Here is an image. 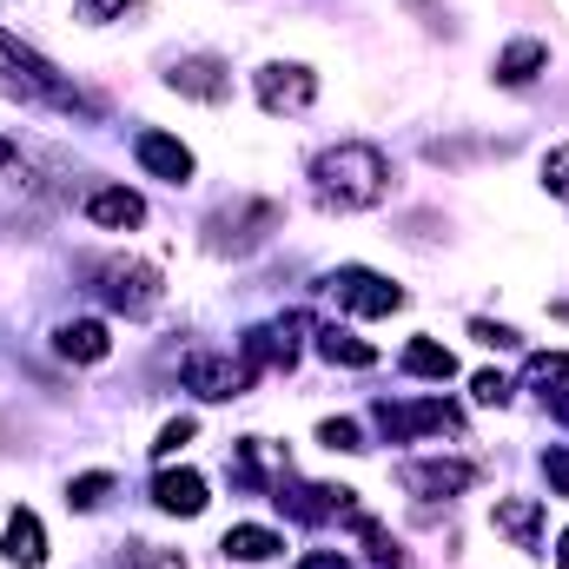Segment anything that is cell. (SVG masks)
Returning a JSON list of instances; mask_svg holds the SVG:
<instances>
[{
	"label": "cell",
	"mask_w": 569,
	"mask_h": 569,
	"mask_svg": "<svg viewBox=\"0 0 569 569\" xmlns=\"http://www.w3.org/2000/svg\"><path fill=\"white\" fill-rule=\"evenodd\" d=\"M166 87L186 93V100L219 107V100H232V67H226L219 53H172V60H166Z\"/></svg>",
	"instance_id": "cell-5"
},
{
	"label": "cell",
	"mask_w": 569,
	"mask_h": 569,
	"mask_svg": "<svg viewBox=\"0 0 569 569\" xmlns=\"http://www.w3.org/2000/svg\"><path fill=\"white\" fill-rule=\"evenodd\" d=\"M318 358H325V365H351V371H371V365H378V345H365V338H351V331L325 325V331H318Z\"/></svg>",
	"instance_id": "cell-20"
},
{
	"label": "cell",
	"mask_w": 569,
	"mask_h": 569,
	"mask_svg": "<svg viewBox=\"0 0 569 569\" xmlns=\"http://www.w3.org/2000/svg\"><path fill=\"white\" fill-rule=\"evenodd\" d=\"M179 378H186V391H199L206 405H226V398H239V391L252 385V371L232 365V358H219V351H192V358L179 365Z\"/></svg>",
	"instance_id": "cell-8"
},
{
	"label": "cell",
	"mask_w": 569,
	"mask_h": 569,
	"mask_svg": "<svg viewBox=\"0 0 569 569\" xmlns=\"http://www.w3.org/2000/svg\"><path fill=\"white\" fill-rule=\"evenodd\" d=\"M371 425L385 430L391 443H411V437H437V430H457V405H443V398H425V405H391V398H378L371 405Z\"/></svg>",
	"instance_id": "cell-3"
},
{
	"label": "cell",
	"mask_w": 569,
	"mask_h": 569,
	"mask_svg": "<svg viewBox=\"0 0 569 569\" xmlns=\"http://www.w3.org/2000/svg\"><path fill=\"white\" fill-rule=\"evenodd\" d=\"M152 503H159L166 517H199L212 497H206V477H199V470H159V477H152Z\"/></svg>",
	"instance_id": "cell-13"
},
{
	"label": "cell",
	"mask_w": 569,
	"mask_h": 569,
	"mask_svg": "<svg viewBox=\"0 0 569 569\" xmlns=\"http://www.w3.org/2000/svg\"><path fill=\"white\" fill-rule=\"evenodd\" d=\"M87 219L107 226V232H133V226H146V199L133 186H93L87 192Z\"/></svg>",
	"instance_id": "cell-12"
},
{
	"label": "cell",
	"mask_w": 569,
	"mask_h": 569,
	"mask_svg": "<svg viewBox=\"0 0 569 569\" xmlns=\"http://www.w3.org/2000/svg\"><path fill=\"white\" fill-rule=\"evenodd\" d=\"M192 437H199V418H172V425H166L159 437H152V457L166 463V457H179V450H186Z\"/></svg>",
	"instance_id": "cell-22"
},
{
	"label": "cell",
	"mask_w": 569,
	"mask_h": 569,
	"mask_svg": "<svg viewBox=\"0 0 569 569\" xmlns=\"http://www.w3.org/2000/svg\"><path fill=\"white\" fill-rule=\"evenodd\" d=\"M291 331H305V318H284V325H252L246 338H239V365L259 378L266 365H279V371H291L298 365V338Z\"/></svg>",
	"instance_id": "cell-10"
},
{
	"label": "cell",
	"mask_w": 569,
	"mask_h": 569,
	"mask_svg": "<svg viewBox=\"0 0 569 569\" xmlns=\"http://www.w3.org/2000/svg\"><path fill=\"white\" fill-rule=\"evenodd\" d=\"M470 338H477L483 351H517V345H523V338H517L510 325H497V318H470Z\"/></svg>",
	"instance_id": "cell-25"
},
{
	"label": "cell",
	"mask_w": 569,
	"mask_h": 569,
	"mask_svg": "<svg viewBox=\"0 0 569 569\" xmlns=\"http://www.w3.org/2000/svg\"><path fill=\"white\" fill-rule=\"evenodd\" d=\"M0 557H7L13 569H40L47 563V530H40L33 510H13V517H7V530H0Z\"/></svg>",
	"instance_id": "cell-14"
},
{
	"label": "cell",
	"mask_w": 569,
	"mask_h": 569,
	"mask_svg": "<svg viewBox=\"0 0 569 569\" xmlns=\"http://www.w3.org/2000/svg\"><path fill=\"white\" fill-rule=\"evenodd\" d=\"M107 497H113V470H80L67 483V510H100Z\"/></svg>",
	"instance_id": "cell-21"
},
{
	"label": "cell",
	"mask_w": 569,
	"mask_h": 569,
	"mask_svg": "<svg viewBox=\"0 0 569 569\" xmlns=\"http://www.w3.org/2000/svg\"><path fill=\"white\" fill-rule=\"evenodd\" d=\"M557 569H569V530L557 537Z\"/></svg>",
	"instance_id": "cell-34"
},
{
	"label": "cell",
	"mask_w": 569,
	"mask_h": 569,
	"mask_svg": "<svg viewBox=\"0 0 569 569\" xmlns=\"http://www.w3.org/2000/svg\"><path fill=\"white\" fill-rule=\"evenodd\" d=\"M100 298L127 318H146L159 305V272L140 266V259H113V266H100Z\"/></svg>",
	"instance_id": "cell-7"
},
{
	"label": "cell",
	"mask_w": 569,
	"mask_h": 569,
	"mask_svg": "<svg viewBox=\"0 0 569 569\" xmlns=\"http://www.w3.org/2000/svg\"><path fill=\"white\" fill-rule=\"evenodd\" d=\"M543 477H550V490H557V497H569V450H557V443L543 450Z\"/></svg>",
	"instance_id": "cell-31"
},
{
	"label": "cell",
	"mask_w": 569,
	"mask_h": 569,
	"mask_svg": "<svg viewBox=\"0 0 569 569\" xmlns=\"http://www.w3.org/2000/svg\"><path fill=\"white\" fill-rule=\"evenodd\" d=\"M127 569H186V557L159 543H127Z\"/></svg>",
	"instance_id": "cell-26"
},
{
	"label": "cell",
	"mask_w": 569,
	"mask_h": 569,
	"mask_svg": "<svg viewBox=\"0 0 569 569\" xmlns=\"http://www.w3.org/2000/svg\"><path fill=\"white\" fill-rule=\"evenodd\" d=\"M569 378V351H530V385H557Z\"/></svg>",
	"instance_id": "cell-27"
},
{
	"label": "cell",
	"mask_w": 569,
	"mask_h": 569,
	"mask_svg": "<svg viewBox=\"0 0 569 569\" xmlns=\"http://www.w3.org/2000/svg\"><path fill=\"white\" fill-rule=\"evenodd\" d=\"M470 398H477V405H510V378H503V371H477V378H470Z\"/></svg>",
	"instance_id": "cell-28"
},
{
	"label": "cell",
	"mask_w": 569,
	"mask_h": 569,
	"mask_svg": "<svg viewBox=\"0 0 569 569\" xmlns=\"http://www.w3.org/2000/svg\"><path fill=\"white\" fill-rule=\"evenodd\" d=\"M325 291L345 305V311H358V318H391V311H405V284H391L385 272H371V266H338Z\"/></svg>",
	"instance_id": "cell-2"
},
{
	"label": "cell",
	"mask_w": 569,
	"mask_h": 569,
	"mask_svg": "<svg viewBox=\"0 0 569 569\" xmlns=\"http://www.w3.org/2000/svg\"><path fill=\"white\" fill-rule=\"evenodd\" d=\"M365 543H371V569H405L398 543H385V530H378V523H365Z\"/></svg>",
	"instance_id": "cell-29"
},
{
	"label": "cell",
	"mask_w": 569,
	"mask_h": 569,
	"mask_svg": "<svg viewBox=\"0 0 569 569\" xmlns=\"http://www.w3.org/2000/svg\"><path fill=\"white\" fill-rule=\"evenodd\" d=\"M133 159H140L146 179H166V186H192V172H199L192 146L172 140V133H159V127H146L140 140H133Z\"/></svg>",
	"instance_id": "cell-9"
},
{
	"label": "cell",
	"mask_w": 569,
	"mask_h": 569,
	"mask_svg": "<svg viewBox=\"0 0 569 569\" xmlns=\"http://www.w3.org/2000/svg\"><path fill=\"white\" fill-rule=\"evenodd\" d=\"M318 443L325 450H365V430H358V418H325L318 425Z\"/></svg>",
	"instance_id": "cell-23"
},
{
	"label": "cell",
	"mask_w": 569,
	"mask_h": 569,
	"mask_svg": "<svg viewBox=\"0 0 569 569\" xmlns=\"http://www.w3.org/2000/svg\"><path fill=\"white\" fill-rule=\"evenodd\" d=\"M127 7H140V0H73V20H87V27H113V20H127Z\"/></svg>",
	"instance_id": "cell-24"
},
{
	"label": "cell",
	"mask_w": 569,
	"mask_h": 569,
	"mask_svg": "<svg viewBox=\"0 0 569 569\" xmlns=\"http://www.w3.org/2000/svg\"><path fill=\"white\" fill-rule=\"evenodd\" d=\"M252 87H259V107H266V113H305V107L318 100V73H311L305 60H266V67L252 73Z\"/></svg>",
	"instance_id": "cell-4"
},
{
	"label": "cell",
	"mask_w": 569,
	"mask_h": 569,
	"mask_svg": "<svg viewBox=\"0 0 569 569\" xmlns=\"http://www.w3.org/2000/svg\"><path fill=\"white\" fill-rule=\"evenodd\" d=\"M470 483H477V463H463V457L405 463V490H418V497H457V490H470Z\"/></svg>",
	"instance_id": "cell-11"
},
{
	"label": "cell",
	"mask_w": 569,
	"mask_h": 569,
	"mask_svg": "<svg viewBox=\"0 0 569 569\" xmlns=\"http://www.w3.org/2000/svg\"><path fill=\"white\" fill-rule=\"evenodd\" d=\"M53 351H60L67 365H100V358L113 351V338H107L100 318H67V325L53 331Z\"/></svg>",
	"instance_id": "cell-15"
},
{
	"label": "cell",
	"mask_w": 569,
	"mask_h": 569,
	"mask_svg": "<svg viewBox=\"0 0 569 569\" xmlns=\"http://www.w3.org/2000/svg\"><path fill=\"white\" fill-rule=\"evenodd\" d=\"M219 550H226V563H272V557L284 550V537L266 530V523H232Z\"/></svg>",
	"instance_id": "cell-18"
},
{
	"label": "cell",
	"mask_w": 569,
	"mask_h": 569,
	"mask_svg": "<svg viewBox=\"0 0 569 569\" xmlns=\"http://www.w3.org/2000/svg\"><path fill=\"white\" fill-rule=\"evenodd\" d=\"M398 365H405L411 378H430V385H450V378H457V358H450V345H437V338H411Z\"/></svg>",
	"instance_id": "cell-19"
},
{
	"label": "cell",
	"mask_w": 569,
	"mask_h": 569,
	"mask_svg": "<svg viewBox=\"0 0 569 569\" xmlns=\"http://www.w3.org/2000/svg\"><path fill=\"white\" fill-rule=\"evenodd\" d=\"M311 179H318V199L325 206L365 212V206H378L391 192V159L365 140H345V146H331V152L311 159Z\"/></svg>",
	"instance_id": "cell-1"
},
{
	"label": "cell",
	"mask_w": 569,
	"mask_h": 569,
	"mask_svg": "<svg viewBox=\"0 0 569 569\" xmlns=\"http://www.w3.org/2000/svg\"><path fill=\"white\" fill-rule=\"evenodd\" d=\"M298 569H358V563H351L345 550H305V557H298Z\"/></svg>",
	"instance_id": "cell-32"
},
{
	"label": "cell",
	"mask_w": 569,
	"mask_h": 569,
	"mask_svg": "<svg viewBox=\"0 0 569 569\" xmlns=\"http://www.w3.org/2000/svg\"><path fill=\"white\" fill-rule=\"evenodd\" d=\"M497 530H503L517 550H537V543H543V503H537V497H497Z\"/></svg>",
	"instance_id": "cell-17"
},
{
	"label": "cell",
	"mask_w": 569,
	"mask_h": 569,
	"mask_svg": "<svg viewBox=\"0 0 569 569\" xmlns=\"http://www.w3.org/2000/svg\"><path fill=\"white\" fill-rule=\"evenodd\" d=\"M543 67H550V47H543V40H510V47L490 60V80H497V87H530Z\"/></svg>",
	"instance_id": "cell-16"
},
{
	"label": "cell",
	"mask_w": 569,
	"mask_h": 569,
	"mask_svg": "<svg viewBox=\"0 0 569 569\" xmlns=\"http://www.w3.org/2000/svg\"><path fill=\"white\" fill-rule=\"evenodd\" d=\"M550 411H557V418H563V425H569V391H563V398H557V405H550Z\"/></svg>",
	"instance_id": "cell-35"
},
{
	"label": "cell",
	"mask_w": 569,
	"mask_h": 569,
	"mask_svg": "<svg viewBox=\"0 0 569 569\" xmlns=\"http://www.w3.org/2000/svg\"><path fill=\"white\" fill-rule=\"evenodd\" d=\"M279 219H284V212L272 206V199H246V206H226L206 232H212V246H219V252H226V246H232V252H252L259 239H272V232H279Z\"/></svg>",
	"instance_id": "cell-6"
},
{
	"label": "cell",
	"mask_w": 569,
	"mask_h": 569,
	"mask_svg": "<svg viewBox=\"0 0 569 569\" xmlns=\"http://www.w3.org/2000/svg\"><path fill=\"white\" fill-rule=\"evenodd\" d=\"M13 159H20V146L7 140V133H0V166H13Z\"/></svg>",
	"instance_id": "cell-33"
},
{
	"label": "cell",
	"mask_w": 569,
	"mask_h": 569,
	"mask_svg": "<svg viewBox=\"0 0 569 569\" xmlns=\"http://www.w3.org/2000/svg\"><path fill=\"white\" fill-rule=\"evenodd\" d=\"M543 186H550L557 199H569V146H557V152L543 159Z\"/></svg>",
	"instance_id": "cell-30"
}]
</instances>
